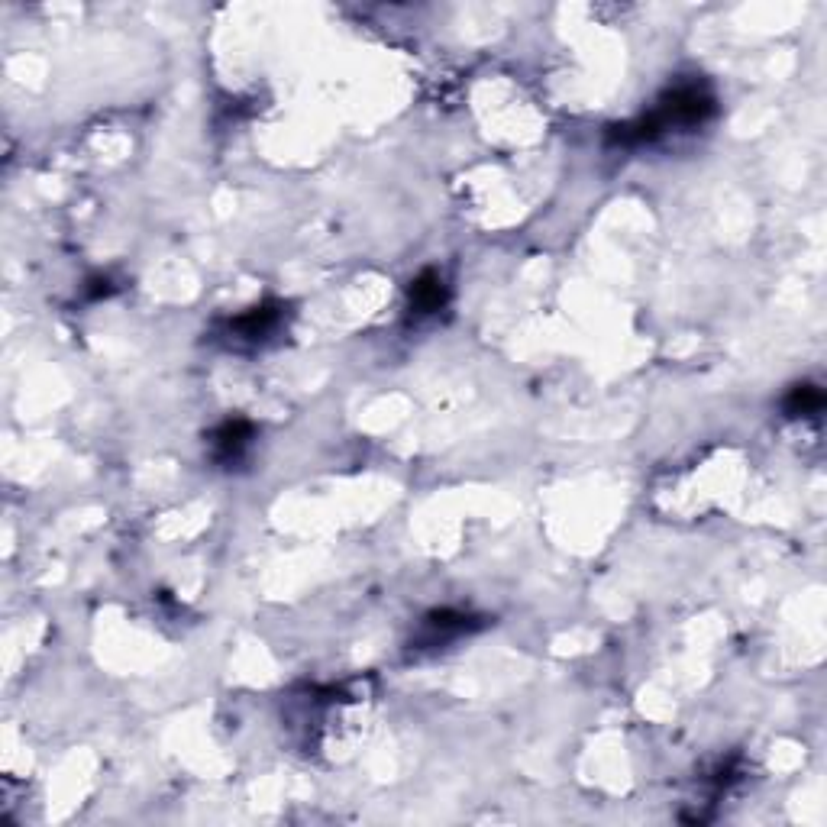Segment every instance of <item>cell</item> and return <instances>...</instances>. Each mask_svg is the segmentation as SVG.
<instances>
[{"label":"cell","instance_id":"obj_1","mask_svg":"<svg viewBox=\"0 0 827 827\" xmlns=\"http://www.w3.org/2000/svg\"><path fill=\"white\" fill-rule=\"evenodd\" d=\"M718 114V101L714 94L705 88L702 81H685L676 84L672 91H666L660 97L650 114H643L630 123L611 126L608 130V143L614 146H643L653 143L669 130H679V126H702L705 120H711Z\"/></svg>","mask_w":827,"mask_h":827},{"label":"cell","instance_id":"obj_2","mask_svg":"<svg viewBox=\"0 0 827 827\" xmlns=\"http://www.w3.org/2000/svg\"><path fill=\"white\" fill-rule=\"evenodd\" d=\"M252 440V424H246V420H227V424H220L214 430V437H210V450H214V459L223 462V466H230V462H236L243 456V450L249 446Z\"/></svg>","mask_w":827,"mask_h":827},{"label":"cell","instance_id":"obj_3","mask_svg":"<svg viewBox=\"0 0 827 827\" xmlns=\"http://www.w3.org/2000/svg\"><path fill=\"white\" fill-rule=\"evenodd\" d=\"M472 624L466 614H456V611H433L430 618L424 621V634H420V643H427V647H440V643L453 640L459 634H466Z\"/></svg>","mask_w":827,"mask_h":827},{"label":"cell","instance_id":"obj_4","mask_svg":"<svg viewBox=\"0 0 827 827\" xmlns=\"http://www.w3.org/2000/svg\"><path fill=\"white\" fill-rule=\"evenodd\" d=\"M446 304V285L437 272H424L411 282V311L433 314Z\"/></svg>","mask_w":827,"mask_h":827},{"label":"cell","instance_id":"obj_5","mask_svg":"<svg viewBox=\"0 0 827 827\" xmlns=\"http://www.w3.org/2000/svg\"><path fill=\"white\" fill-rule=\"evenodd\" d=\"M275 324H278V307L262 304V307H252L249 314L236 317L230 324V330H236L240 336H249V340H256V336H265L269 330H275Z\"/></svg>","mask_w":827,"mask_h":827},{"label":"cell","instance_id":"obj_6","mask_svg":"<svg viewBox=\"0 0 827 827\" xmlns=\"http://www.w3.org/2000/svg\"><path fill=\"white\" fill-rule=\"evenodd\" d=\"M821 404H824V395L815 385H798L786 398V414L789 417H808V414H818Z\"/></svg>","mask_w":827,"mask_h":827}]
</instances>
